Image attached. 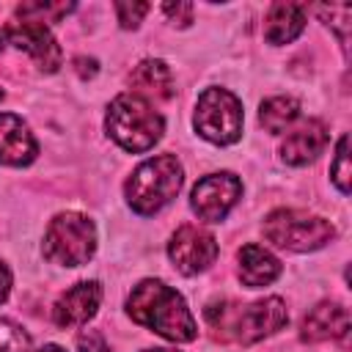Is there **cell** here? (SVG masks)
Wrapping results in <instances>:
<instances>
[{
  "mask_svg": "<svg viewBox=\"0 0 352 352\" xmlns=\"http://www.w3.org/2000/svg\"><path fill=\"white\" fill-rule=\"evenodd\" d=\"M38 352H66V349H60V346H55V344H47V346H41Z\"/></svg>",
  "mask_w": 352,
  "mask_h": 352,
  "instance_id": "484cf974",
  "label": "cell"
},
{
  "mask_svg": "<svg viewBox=\"0 0 352 352\" xmlns=\"http://www.w3.org/2000/svg\"><path fill=\"white\" fill-rule=\"evenodd\" d=\"M126 311L129 316L160 333L162 338L168 341H192L198 336V327H195V319L184 302V297L179 292H173L170 286H165L162 280H140L129 300H126Z\"/></svg>",
  "mask_w": 352,
  "mask_h": 352,
  "instance_id": "6da1fadb",
  "label": "cell"
},
{
  "mask_svg": "<svg viewBox=\"0 0 352 352\" xmlns=\"http://www.w3.org/2000/svg\"><path fill=\"white\" fill-rule=\"evenodd\" d=\"M0 96H3V94H0Z\"/></svg>",
  "mask_w": 352,
  "mask_h": 352,
  "instance_id": "f1b7e54d",
  "label": "cell"
},
{
  "mask_svg": "<svg viewBox=\"0 0 352 352\" xmlns=\"http://www.w3.org/2000/svg\"><path fill=\"white\" fill-rule=\"evenodd\" d=\"M242 182L234 173H209L192 187V212L206 223H220L239 201Z\"/></svg>",
  "mask_w": 352,
  "mask_h": 352,
  "instance_id": "ba28073f",
  "label": "cell"
},
{
  "mask_svg": "<svg viewBox=\"0 0 352 352\" xmlns=\"http://www.w3.org/2000/svg\"><path fill=\"white\" fill-rule=\"evenodd\" d=\"M28 333L11 319H0V352H28Z\"/></svg>",
  "mask_w": 352,
  "mask_h": 352,
  "instance_id": "44dd1931",
  "label": "cell"
},
{
  "mask_svg": "<svg viewBox=\"0 0 352 352\" xmlns=\"http://www.w3.org/2000/svg\"><path fill=\"white\" fill-rule=\"evenodd\" d=\"M6 36L14 47L25 50L38 69L44 72H55L60 66V47L52 38L50 28L44 22H33V19H14L6 25Z\"/></svg>",
  "mask_w": 352,
  "mask_h": 352,
  "instance_id": "30bf717a",
  "label": "cell"
},
{
  "mask_svg": "<svg viewBox=\"0 0 352 352\" xmlns=\"http://www.w3.org/2000/svg\"><path fill=\"white\" fill-rule=\"evenodd\" d=\"M74 6L72 3H25L16 8L19 19H33V22H58L63 14H69Z\"/></svg>",
  "mask_w": 352,
  "mask_h": 352,
  "instance_id": "d6986e66",
  "label": "cell"
},
{
  "mask_svg": "<svg viewBox=\"0 0 352 352\" xmlns=\"http://www.w3.org/2000/svg\"><path fill=\"white\" fill-rule=\"evenodd\" d=\"M107 135L126 151L140 154L148 151L162 138V116L138 94H121L110 102L107 118H104Z\"/></svg>",
  "mask_w": 352,
  "mask_h": 352,
  "instance_id": "3957f363",
  "label": "cell"
},
{
  "mask_svg": "<svg viewBox=\"0 0 352 352\" xmlns=\"http://www.w3.org/2000/svg\"><path fill=\"white\" fill-rule=\"evenodd\" d=\"M148 11V3H116V14L121 28H138L143 14Z\"/></svg>",
  "mask_w": 352,
  "mask_h": 352,
  "instance_id": "7402d4cb",
  "label": "cell"
},
{
  "mask_svg": "<svg viewBox=\"0 0 352 352\" xmlns=\"http://www.w3.org/2000/svg\"><path fill=\"white\" fill-rule=\"evenodd\" d=\"M349 333V311L338 302H319L311 308L300 324L302 341H327V338H344Z\"/></svg>",
  "mask_w": 352,
  "mask_h": 352,
  "instance_id": "5bb4252c",
  "label": "cell"
},
{
  "mask_svg": "<svg viewBox=\"0 0 352 352\" xmlns=\"http://www.w3.org/2000/svg\"><path fill=\"white\" fill-rule=\"evenodd\" d=\"M38 154V146L28 124L14 113H0V165H30Z\"/></svg>",
  "mask_w": 352,
  "mask_h": 352,
  "instance_id": "7c38bea8",
  "label": "cell"
},
{
  "mask_svg": "<svg viewBox=\"0 0 352 352\" xmlns=\"http://www.w3.org/2000/svg\"><path fill=\"white\" fill-rule=\"evenodd\" d=\"M330 176L336 182V187L341 190V195L349 192V135H341L338 146H336V157H333V165H330Z\"/></svg>",
  "mask_w": 352,
  "mask_h": 352,
  "instance_id": "ffe728a7",
  "label": "cell"
},
{
  "mask_svg": "<svg viewBox=\"0 0 352 352\" xmlns=\"http://www.w3.org/2000/svg\"><path fill=\"white\" fill-rule=\"evenodd\" d=\"M195 129L217 146L236 143L242 135V102L226 88H206L195 104Z\"/></svg>",
  "mask_w": 352,
  "mask_h": 352,
  "instance_id": "52a82bcc",
  "label": "cell"
},
{
  "mask_svg": "<svg viewBox=\"0 0 352 352\" xmlns=\"http://www.w3.org/2000/svg\"><path fill=\"white\" fill-rule=\"evenodd\" d=\"M129 82L135 85L132 94L138 96H154V99H170L173 96V74L168 69V63L162 60H143L132 69Z\"/></svg>",
  "mask_w": 352,
  "mask_h": 352,
  "instance_id": "e0dca14e",
  "label": "cell"
},
{
  "mask_svg": "<svg viewBox=\"0 0 352 352\" xmlns=\"http://www.w3.org/2000/svg\"><path fill=\"white\" fill-rule=\"evenodd\" d=\"M96 250V228L85 214L63 212L50 220L44 234V256L60 267H82Z\"/></svg>",
  "mask_w": 352,
  "mask_h": 352,
  "instance_id": "8992f818",
  "label": "cell"
},
{
  "mask_svg": "<svg viewBox=\"0 0 352 352\" xmlns=\"http://www.w3.org/2000/svg\"><path fill=\"white\" fill-rule=\"evenodd\" d=\"M143 352H179V349H143Z\"/></svg>",
  "mask_w": 352,
  "mask_h": 352,
  "instance_id": "4316f807",
  "label": "cell"
},
{
  "mask_svg": "<svg viewBox=\"0 0 352 352\" xmlns=\"http://www.w3.org/2000/svg\"><path fill=\"white\" fill-rule=\"evenodd\" d=\"M162 11L173 19V25H176V19H179V25L184 28V25H190L192 22V6L190 3H168V6H162Z\"/></svg>",
  "mask_w": 352,
  "mask_h": 352,
  "instance_id": "cb8c5ba5",
  "label": "cell"
},
{
  "mask_svg": "<svg viewBox=\"0 0 352 352\" xmlns=\"http://www.w3.org/2000/svg\"><path fill=\"white\" fill-rule=\"evenodd\" d=\"M300 116V102L294 96H272L261 104V113H258V121L267 132L278 135L283 132L286 126H292Z\"/></svg>",
  "mask_w": 352,
  "mask_h": 352,
  "instance_id": "ac0fdd59",
  "label": "cell"
},
{
  "mask_svg": "<svg viewBox=\"0 0 352 352\" xmlns=\"http://www.w3.org/2000/svg\"><path fill=\"white\" fill-rule=\"evenodd\" d=\"M3 41H6V30H0V52H3Z\"/></svg>",
  "mask_w": 352,
  "mask_h": 352,
  "instance_id": "83f0119b",
  "label": "cell"
},
{
  "mask_svg": "<svg viewBox=\"0 0 352 352\" xmlns=\"http://www.w3.org/2000/svg\"><path fill=\"white\" fill-rule=\"evenodd\" d=\"M168 256L182 275H195L217 258V239L198 226H182L168 242Z\"/></svg>",
  "mask_w": 352,
  "mask_h": 352,
  "instance_id": "9c48e42d",
  "label": "cell"
},
{
  "mask_svg": "<svg viewBox=\"0 0 352 352\" xmlns=\"http://www.w3.org/2000/svg\"><path fill=\"white\" fill-rule=\"evenodd\" d=\"M333 234L336 231L330 220L300 209H278L264 220V236L280 250H294V253L319 250L333 239Z\"/></svg>",
  "mask_w": 352,
  "mask_h": 352,
  "instance_id": "5b68a950",
  "label": "cell"
},
{
  "mask_svg": "<svg viewBox=\"0 0 352 352\" xmlns=\"http://www.w3.org/2000/svg\"><path fill=\"white\" fill-rule=\"evenodd\" d=\"M324 146H327V126L311 118L286 135V140L280 143V157L289 165H305L314 157H319Z\"/></svg>",
  "mask_w": 352,
  "mask_h": 352,
  "instance_id": "4fadbf2b",
  "label": "cell"
},
{
  "mask_svg": "<svg viewBox=\"0 0 352 352\" xmlns=\"http://www.w3.org/2000/svg\"><path fill=\"white\" fill-rule=\"evenodd\" d=\"M278 275H280V261L261 245L250 242L239 250V280L248 289H261L272 283Z\"/></svg>",
  "mask_w": 352,
  "mask_h": 352,
  "instance_id": "2e32d148",
  "label": "cell"
},
{
  "mask_svg": "<svg viewBox=\"0 0 352 352\" xmlns=\"http://www.w3.org/2000/svg\"><path fill=\"white\" fill-rule=\"evenodd\" d=\"M8 292H11V272H8V267L0 261V302H6Z\"/></svg>",
  "mask_w": 352,
  "mask_h": 352,
  "instance_id": "d4e9b609",
  "label": "cell"
},
{
  "mask_svg": "<svg viewBox=\"0 0 352 352\" xmlns=\"http://www.w3.org/2000/svg\"><path fill=\"white\" fill-rule=\"evenodd\" d=\"M99 302H102V286L96 280H82V283L72 286L66 294H60V300L52 308V319L58 327L85 324L96 314Z\"/></svg>",
  "mask_w": 352,
  "mask_h": 352,
  "instance_id": "8fae6325",
  "label": "cell"
},
{
  "mask_svg": "<svg viewBox=\"0 0 352 352\" xmlns=\"http://www.w3.org/2000/svg\"><path fill=\"white\" fill-rule=\"evenodd\" d=\"M209 324L226 341L236 344H256L272 333H278L289 314L280 297H267L253 305H234V302H214L206 308Z\"/></svg>",
  "mask_w": 352,
  "mask_h": 352,
  "instance_id": "7a4b0ae2",
  "label": "cell"
},
{
  "mask_svg": "<svg viewBox=\"0 0 352 352\" xmlns=\"http://www.w3.org/2000/svg\"><path fill=\"white\" fill-rule=\"evenodd\" d=\"M77 349L80 352H110L107 349V341L99 330H82L80 338H77Z\"/></svg>",
  "mask_w": 352,
  "mask_h": 352,
  "instance_id": "603a6c76",
  "label": "cell"
},
{
  "mask_svg": "<svg viewBox=\"0 0 352 352\" xmlns=\"http://www.w3.org/2000/svg\"><path fill=\"white\" fill-rule=\"evenodd\" d=\"M182 187V165L173 154H160L140 162L126 179V201L138 214H154L176 198Z\"/></svg>",
  "mask_w": 352,
  "mask_h": 352,
  "instance_id": "277c9868",
  "label": "cell"
},
{
  "mask_svg": "<svg viewBox=\"0 0 352 352\" xmlns=\"http://www.w3.org/2000/svg\"><path fill=\"white\" fill-rule=\"evenodd\" d=\"M305 28V6L300 3H275L264 19V38L270 44H289Z\"/></svg>",
  "mask_w": 352,
  "mask_h": 352,
  "instance_id": "9a60e30c",
  "label": "cell"
}]
</instances>
